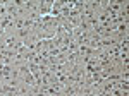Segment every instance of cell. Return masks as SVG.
I'll return each instance as SVG.
<instances>
[{
	"label": "cell",
	"instance_id": "obj_1",
	"mask_svg": "<svg viewBox=\"0 0 129 96\" xmlns=\"http://www.w3.org/2000/svg\"><path fill=\"white\" fill-rule=\"evenodd\" d=\"M60 28L59 19H55L53 16H41L38 24L35 26V34L40 39H50L57 34Z\"/></svg>",
	"mask_w": 129,
	"mask_h": 96
},
{
	"label": "cell",
	"instance_id": "obj_2",
	"mask_svg": "<svg viewBox=\"0 0 129 96\" xmlns=\"http://www.w3.org/2000/svg\"><path fill=\"white\" fill-rule=\"evenodd\" d=\"M52 5H53L52 0H41V2H38V14L40 16H50Z\"/></svg>",
	"mask_w": 129,
	"mask_h": 96
}]
</instances>
